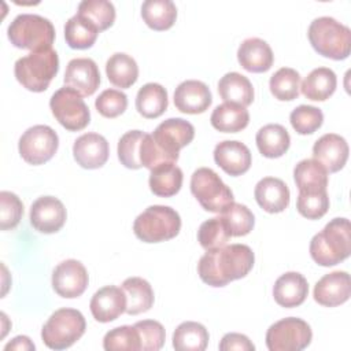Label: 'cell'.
Masks as SVG:
<instances>
[{
	"mask_svg": "<svg viewBox=\"0 0 351 351\" xmlns=\"http://www.w3.org/2000/svg\"><path fill=\"white\" fill-rule=\"evenodd\" d=\"M195 137V128L182 118H169L160 122L152 134H147L141 145L143 167L152 170L163 163H176L180 149Z\"/></svg>",
	"mask_w": 351,
	"mask_h": 351,
	"instance_id": "cell-2",
	"label": "cell"
},
{
	"mask_svg": "<svg viewBox=\"0 0 351 351\" xmlns=\"http://www.w3.org/2000/svg\"><path fill=\"white\" fill-rule=\"evenodd\" d=\"M351 295V280L347 271H332L325 274L314 287V300L325 307L346 303Z\"/></svg>",
	"mask_w": 351,
	"mask_h": 351,
	"instance_id": "cell-16",
	"label": "cell"
},
{
	"mask_svg": "<svg viewBox=\"0 0 351 351\" xmlns=\"http://www.w3.org/2000/svg\"><path fill=\"white\" fill-rule=\"evenodd\" d=\"M64 86L71 88L81 96L93 95L100 85V71L90 58L71 59L64 71Z\"/></svg>",
	"mask_w": 351,
	"mask_h": 351,
	"instance_id": "cell-15",
	"label": "cell"
},
{
	"mask_svg": "<svg viewBox=\"0 0 351 351\" xmlns=\"http://www.w3.org/2000/svg\"><path fill=\"white\" fill-rule=\"evenodd\" d=\"M7 36L11 44L21 49L38 51L52 48L55 27L52 22L37 14H19L8 25Z\"/></svg>",
	"mask_w": 351,
	"mask_h": 351,
	"instance_id": "cell-7",
	"label": "cell"
},
{
	"mask_svg": "<svg viewBox=\"0 0 351 351\" xmlns=\"http://www.w3.org/2000/svg\"><path fill=\"white\" fill-rule=\"evenodd\" d=\"M23 215L21 199L8 191L0 192V228L1 230L14 229Z\"/></svg>",
	"mask_w": 351,
	"mask_h": 351,
	"instance_id": "cell-45",
	"label": "cell"
},
{
	"mask_svg": "<svg viewBox=\"0 0 351 351\" xmlns=\"http://www.w3.org/2000/svg\"><path fill=\"white\" fill-rule=\"evenodd\" d=\"M86 322L81 311L75 308L56 310L41 329V339L51 350H66L85 333Z\"/></svg>",
	"mask_w": 351,
	"mask_h": 351,
	"instance_id": "cell-8",
	"label": "cell"
},
{
	"mask_svg": "<svg viewBox=\"0 0 351 351\" xmlns=\"http://www.w3.org/2000/svg\"><path fill=\"white\" fill-rule=\"evenodd\" d=\"M208 330L195 321L180 324L173 333V347L177 351H203L208 344Z\"/></svg>",
	"mask_w": 351,
	"mask_h": 351,
	"instance_id": "cell-35",
	"label": "cell"
},
{
	"mask_svg": "<svg viewBox=\"0 0 351 351\" xmlns=\"http://www.w3.org/2000/svg\"><path fill=\"white\" fill-rule=\"evenodd\" d=\"M337 86V78L332 69L317 67L308 73L300 85L302 93L314 101H324L329 99Z\"/></svg>",
	"mask_w": 351,
	"mask_h": 351,
	"instance_id": "cell-28",
	"label": "cell"
},
{
	"mask_svg": "<svg viewBox=\"0 0 351 351\" xmlns=\"http://www.w3.org/2000/svg\"><path fill=\"white\" fill-rule=\"evenodd\" d=\"M141 18L154 30H167L176 22L177 7L171 0H145L141 5Z\"/></svg>",
	"mask_w": 351,
	"mask_h": 351,
	"instance_id": "cell-34",
	"label": "cell"
},
{
	"mask_svg": "<svg viewBox=\"0 0 351 351\" xmlns=\"http://www.w3.org/2000/svg\"><path fill=\"white\" fill-rule=\"evenodd\" d=\"M254 196L259 207L270 214L281 213L289 204L288 185L276 177H263L259 180L255 185Z\"/></svg>",
	"mask_w": 351,
	"mask_h": 351,
	"instance_id": "cell-24",
	"label": "cell"
},
{
	"mask_svg": "<svg viewBox=\"0 0 351 351\" xmlns=\"http://www.w3.org/2000/svg\"><path fill=\"white\" fill-rule=\"evenodd\" d=\"M271 95L281 101H291L300 93V74L291 67L278 69L269 81Z\"/></svg>",
	"mask_w": 351,
	"mask_h": 351,
	"instance_id": "cell-37",
	"label": "cell"
},
{
	"mask_svg": "<svg viewBox=\"0 0 351 351\" xmlns=\"http://www.w3.org/2000/svg\"><path fill=\"white\" fill-rule=\"evenodd\" d=\"M88 282V271L77 259H66L52 271V288L59 296L66 299L81 296L85 292Z\"/></svg>",
	"mask_w": 351,
	"mask_h": 351,
	"instance_id": "cell-13",
	"label": "cell"
},
{
	"mask_svg": "<svg viewBox=\"0 0 351 351\" xmlns=\"http://www.w3.org/2000/svg\"><path fill=\"white\" fill-rule=\"evenodd\" d=\"M181 229L180 214L169 207L154 204L137 215L133 232L144 243H160L176 237Z\"/></svg>",
	"mask_w": 351,
	"mask_h": 351,
	"instance_id": "cell-6",
	"label": "cell"
},
{
	"mask_svg": "<svg viewBox=\"0 0 351 351\" xmlns=\"http://www.w3.org/2000/svg\"><path fill=\"white\" fill-rule=\"evenodd\" d=\"M95 107L106 118H117L128 107V96L118 89H106L95 100Z\"/></svg>",
	"mask_w": 351,
	"mask_h": 351,
	"instance_id": "cell-47",
	"label": "cell"
},
{
	"mask_svg": "<svg viewBox=\"0 0 351 351\" xmlns=\"http://www.w3.org/2000/svg\"><path fill=\"white\" fill-rule=\"evenodd\" d=\"M34 344L32 343V340L27 336H16L14 337L8 344H5L4 350H34Z\"/></svg>",
	"mask_w": 351,
	"mask_h": 351,
	"instance_id": "cell-49",
	"label": "cell"
},
{
	"mask_svg": "<svg viewBox=\"0 0 351 351\" xmlns=\"http://www.w3.org/2000/svg\"><path fill=\"white\" fill-rule=\"evenodd\" d=\"M215 163L229 176H241L251 167V152L248 147L237 140H223L214 148Z\"/></svg>",
	"mask_w": 351,
	"mask_h": 351,
	"instance_id": "cell-18",
	"label": "cell"
},
{
	"mask_svg": "<svg viewBox=\"0 0 351 351\" xmlns=\"http://www.w3.org/2000/svg\"><path fill=\"white\" fill-rule=\"evenodd\" d=\"M103 347L107 351H138L141 350L140 333L134 325H122L114 328L106 333Z\"/></svg>",
	"mask_w": 351,
	"mask_h": 351,
	"instance_id": "cell-40",
	"label": "cell"
},
{
	"mask_svg": "<svg viewBox=\"0 0 351 351\" xmlns=\"http://www.w3.org/2000/svg\"><path fill=\"white\" fill-rule=\"evenodd\" d=\"M169 106L167 90L156 82L143 85L136 96V110L144 118L152 119L160 117Z\"/></svg>",
	"mask_w": 351,
	"mask_h": 351,
	"instance_id": "cell-30",
	"label": "cell"
},
{
	"mask_svg": "<svg viewBox=\"0 0 351 351\" xmlns=\"http://www.w3.org/2000/svg\"><path fill=\"white\" fill-rule=\"evenodd\" d=\"M108 154L110 147L106 137L93 132L80 136L73 145L74 159L84 169L101 167L107 162Z\"/></svg>",
	"mask_w": 351,
	"mask_h": 351,
	"instance_id": "cell-19",
	"label": "cell"
},
{
	"mask_svg": "<svg viewBox=\"0 0 351 351\" xmlns=\"http://www.w3.org/2000/svg\"><path fill=\"white\" fill-rule=\"evenodd\" d=\"M219 217L225 222L230 236L234 237L248 234L255 225L252 211L241 203H230L219 213Z\"/></svg>",
	"mask_w": 351,
	"mask_h": 351,
	"instance_id": "cell-38",
	"label": "cell"
},
{
	"mask_svg": "<svg viewBox=\"0 0 351 351\" xmlns=\"http://www.w3.org/2000/svg\"><path fill=\"white\" fill-rule=\"evenodd\" d=\"M214 129L223 133H237L247 128L250 114L245 107L234 103H222L217 106L210 117Z\"/></svg>",
	"mask_w": 351,
	"mask_h": 351,
	"instance_id": "cell-32",
	"label": "cell"
},
{
	"mask_svg": "<svg viewBox=\"0 0 351 351\" xmlns=\"http://www.w3.org/2000/svg\"><path fill=\"white\" fill-rule=\"evenodd\" d=\"M328 174L326 169L315 159H303L293 169V180L302 193L326 191Z\"/></svg>",
	"mask_w": 351,
	"mask_h": 351,
	"instance_id": "cell-25",
	"label": "cell"
},
{
	"mask_svg": "<svg viewBox=\"0 0 351 351\" xmlns=\"http://www.w3.org/2000/svg\"><path fill=\"white\" fill-rule=\"evenodd\" d=\"M348 144L344 137L336 133L321 136L313 145V159L319 162L328 173L341 170L348 159Z\"/></svg>",
	"mask_w": 351,
	"mask_h": 351,
	"instance_id": "cell-17",
	"label": "cell"
},
{
	"mask_svg": "<svg viewBox=\"0 0 351 351\" xmlns=\"http://www.w3.org/2000/svg\"><path fill=\"white\" fill-rule=\"evenodd\" d=\"M351 254V226L347 218H333L310 241V255L321 266H335Z\"/></svg>",
	"mask_w": 351,
	"mask_h": 351,
	"instance_id": "cell-3",
	"label": "cell"
},
{
	"mask_svg": "<svg viewBox=\"0 0 351 351\" xmlns=\"http://www.w3.org/2000/svg\"><path fill=\"white\" fill-rule=\"evenodd\" d=\"M140 333L143 351H158L165 344L166 332L160 322L155 319H143L134 324Z\"/></svg>",
	"mask_w": 351,
	"mask_h": 351,
	"instance_id": "cell-46",
	"label": "cell"
},
{
	"mask_svg": "<svg viewBox=\"0 0 351 351\" xmlns=\"http://www.w3.org/2000/svg\"><path fill=\"white\" fill-rule=\"evenodd\" d=\"M218 93L225 103H234L243 107L254 101V86L251 81L236 71L226 73L218 82Z\"/></svg>",
	"mask_w": 351,
	"mask_h": 351,
	"instance_id": "cell-26",
	"label": "cell"
},
{
	"mask_svg": "<svg viewBox=\"0 0 351 351\" xmlns=\"http://www.w3.org/2000/svg\"><path fill=\"white\" fill-rule=\"evenodd\" d=\"M289 121L296 133L311 134L321 128L324 122V114L318 107L302 104L292 110Z\"/></svg>",
	"mask_w": 351,
	"mask_h": 351,
	"instance_id": "cell-43",
	"label": "cell"
},
{
	"mask_svg": "<svg viewBox=\"0 0 351 351\" xmlns=\"http://www.w3.org/2000/svg\"><path fill=\"white\" fill-rule=\"evenodd\" d=\"M311 339L310 325L296 317L282 318L266 332V346L270 351H300L310 346Z\"/></svg>",
	"mask_w": 351,
	"mask_h": 351,
	"instance_id": "cell-10",
	"label": "cell"
},
{
	"mask_svg": "<svg viewBox=\"0 0 351 351\" xmlns=\"http://www.w3.org/2000/svg\"><path fill=\"white\" fill-rule=\"evenodd\" d=\"M66 217L63 203L55 196H41L30 207V223L40 233H56L63 228Z\"/></svg>",
	"mask_w": 351,
	"mask_h": 351,
	"instance_id": "cell-14",
	"label": "cell"
},
{
	"mask_svg": "<svg viewBox=\"0 0 351 351\" xmlns=\"http://www.w3.org/2000/svg\"><path fill=\"white\" fill-rule=\"evenodd\" d=\"M191 192L199 204L210 213H221L234 202L233 192L210 167H199L191 177Z\"/></svg>",
	"mask_w": 351,
	"mask_h": 351,
	"instance_id": "cell-9",
	"label": "cell"
},
{
	"mask_svg": "<svg viewBox=\"0 0 351 351\" xmlns=\"http://www.w3.org/2000/svg\"><path fill=\"white\" fill-rule=\"evenodd\" d=\"M219 350L221 351H232V350H237V351H254L255 346L252 344V341L241 333H226L221 343H219Z\"/></svg>",
	"mask_w": 351,
	"mask_h": 351,
	"instance_id": "cell-48",
	"label": "cell"
},
{
	"mask_svg": "<svg viewBox=\"0 0 351 351\" xmlns=\"http://www.w3.org/2000/svg\"><path fill=\"white\" fill-rule=\"evenodd\" d=\"M126 296V310L129 315L148 311L154 304V291L149 282L141 277H129L121 287Z\"/></svg>",
	"mask_w": 351,
	"mask_h": 351,
	"instance_id": "cell-29",
	"label": "cell"
},
{
	"mask_svg": "<svg viewBox=\"0 0 351 351\" xmlns=\"http://www.w3.org/2000/svg\"><path fill=\"white\" fill-rule=\"evenodd\" d=\"M59 71V56L53 48L33 51L19 58L14 66L18 82L32 92H44Z\"/></svg>",
	"mask_w": 351,
	"mask_h": 351,
	"instance_id": "cell-5",
	"label": "cell"
},
{
	"mask_svg": "<svg viewBox=\"0 0 351 351\" xmlns=\"http://www.w3.org/2000/svg\"><path fill=\"white\" fill-rule=\"evenodd\" d=\"M89 307L96 321L111 322L126 310L125 292L115 285H106L93 293Z\"/></svg>",
	"mask_w": 351,
	"mask_h": 351,
	"instance_id": "cell-20",
	"label": "cell"
},
{
	"mask_svg": "<svg viewBox=\"0 0 351 351\" xmlns=\"http://www.w3.org/2000/svg\"><path fill=\"white\" fill-rule=\"evenodd\" d=\"M255 255L245 244H230L208 250L197 263V273L210 287H225L245 277L252 269Z\"/></svg>",
	"mask_w": 351,
	"mask_h": 351,
	"instance_id": "cell-1",
	"label": "cell"
},
{
	"mask_svg": "<svg viewBox=\"0 0 351 351\" xmlns=\"http://www.w3.org/2000/svg\"><path fill=\"white\" fill-rule=\"evenodd\" d=\"M213 101L208 86L197 80L182 81L174 90V106L185 114H202Z\"/></svg>",
	"mask_w": 351,
	"mask_h": 351,
	"instance_id": "cell-21",
	"label": "cell"
},
{
	"mask_svg": "<svg viewBox=\"0 0 351 351\" xmlns=\"http://www.w3.org/2000/svg\"><path fill=\"white\" fill-rule=\"evenodd\" d=\"M99 29L86 18L75 14L64 25V38L73 49L90 48L99 34Z\"/></svg>",
	"mask_w": 351,
	"mask_h": 351,
	"instance_id": "cell-36",
	"label": "cell"
},
{
	"mask_svg": "<svg viewBox=\"0 0 351 351\" xmlns=\"http://www.w3.org/2000/svg\"><path fill=\"white\" fill-rule=\"evenodd\" d=\"M59 147L56 132L48 125H34L19 138L18 149L22 159L29 165H43L52 159Z\"/></svg>",
	"mask_w": 351,
	"mask_h": 351,
	"instance_id": "cell-12",
	"label": "cell"
},
{
	"mask_svg": "<svg viewBox=\"0 0 351 351\" xmlns=\"http://www.w3.org/2000/svg\"><path fill=\"white\" fill-rule=\"evenodd\" d=\"M182 170L176 163H163L149 173V189L160 197H170L178 193L182 186Z\"/></svg>",
	"mask_w": 351,
	"mask_h": 351,
	"instance_id": "cell-31",
	"label": "cell"
},
{
	"mask_svg": "<svg viewBox=\"0 0 351 351\" xmlns=\"http://www.w3.org/2000/svg\"><path fill=\"white\" fill-rule=\"evenodd\" d=\"M308 293V284L303 274L287 271L281 274L273 287V296L277 304L285 308L300 306Z\"/></svg>",
	"mask_w": 351,
	"mask_h": 351,
	"instance_id": "cell-23",
	"label": "cell"
},
{
	"mask_svg": "<svg viewBox=\"0 0 351 351\" xmlns=\"http://www.w3.org/2000/svg\"><path fill=\"white\" fill-rule=\"evenodd\" d=\"M49 107L56 121L70 132H78L90 122V111L82 96L69 86L58 89L49 100Z\"/></svg>",
	"mask_w": 351,
	"mask_h": 351,
	"instance_id": "cell-11",
	"label": "cell"
},
{
	"mask_svg": "<svg viewBox=\"0 0 351 351\" xmlns=\"http://www.w3.org/2000/svg\"><path fill=\"white\" fill-rule=\"evenodd\" d=\"M237 60L240 66L250 73H265L273 66L274 55L265 40L250 37L240 44Z\"/></svg>",
	"mask_w": 351,
	"mask_h": 351,
	"instance_id": "cell-22",
	"label": "cell"
},
{
	"mask_svg": "<svg viewBox=\"0 0 351 351\" xmlns=\"http://www.w3.org/2000/svg\"><path fill=\"white\" fill-rule=\"evenodd\" d=\"M329 208V196L326 191L315 193L299 192L296 200L298 213L307 219H319L326 214Z\"/></svg>",
	"mask_w": 351,
	"mask_h": 351,
	"instance_id": "cell-44",
	"label": "cell"
},
{
	"mask_svg": "<svg viewBox=\"0 0 351 351\" xmlns=\"http://www.w3.org/2000/svg\"><path fill=\"white\" fill-rule=\"evenodd\" d=\"M230 237L232 236L221 217L204 221L197 230V240L206 251L226 245Z\"/></svg>",
	"mask_w": 351,
	"mask_h": 351,
	"instance_id": "cell-41",
	"label": "cell"
},
{
	"mask_svg": "<svg viewBox=\"0 0 351 351\" xmlns=\"http://www.w3.org/2000/svg\"><path fill=\"white\" fill-rule=\"evenodd\" d=\"M77 14L92 22L99 32L108 29L115 21V7L107 0H84L78 4Z\"/></svg>",
	"mask_w": 351,
	"mask_h": 351,
	"instance_id": "cell-39",
	"label": "cell"
},
{
	"mask_svg": "<svg viewBox=\"0 0 351 351\" xmlns=\"http://www.w3.org/2000/svg\"><path fill=\"white\" fill-rule=\"evenodd\" d=\"M308 41L322 56L343 60L351 52V30L332 16L315 18L308 26Z\"/></svg>",
	"mask_w": 351,
	"mask_h": 351,
	"instance_id": "cell-4",
	"label": "cell"
},
{
	"mask_svg": "<svg viewBox=\"0 0 351 351\" xmlns=\"http://www.w3.org/2000/svg\"><path fill=\"white\" fill-rule=\"evenodd\" d=\"M145 133L141 130H129L118 141V159L128 167L137 170L141 166L140 163V144Z\"/></svg>",
	"mask_w": 351,
	"mask_h": 351,
	"instance_id": "cell-42",
	"label": "cell"
},
{
	"mask_svg": "<svg viewBox=\"0 0 351 351\" xmlns=\"http://www.w3.org/2000/svg\"><path fill=\"white\" fill-rule=\"evenodd\" d=\"M256 147L265 158H280L282 156L291 144L288 130L278 123H267L262 126L255 137Z\"/></svg>",
	"mask_w": 351,
	"mask_h": 351,
	"instance_id": "cell-27",
	"label": "cell"
},
{
	"mask_svg": "<svg viewBox=\"0 0 351 351\" xmlns=\"http://www.w3.org/2000/svg\"><path fill=\"white\" fill-rule=\"evenodd\" d=\"M106 74L112 85L126 89L137 81L138 66L130 55L117 52L106 62Z\"/></svg>",
	"mask_w": 351,
	"mask_h": 351,
	"instance_id": "cell-33",
	"label": "cell"
}]
</instances>
